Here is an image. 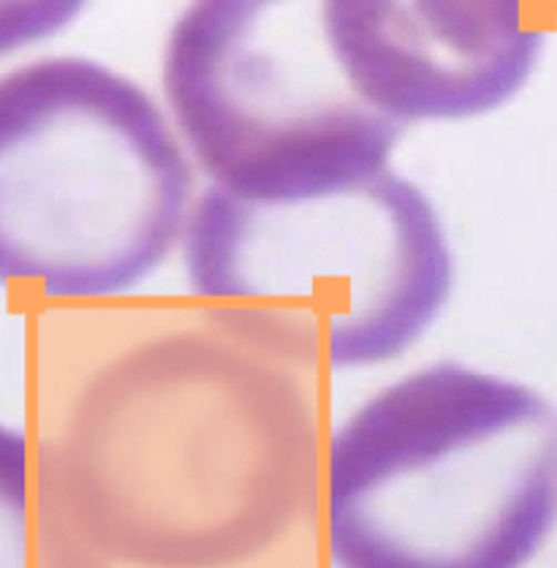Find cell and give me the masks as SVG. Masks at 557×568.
<instances>
[{
	"label": "cell",
	"mask_w": 557,
	"mask_h": 568,
	"mask_svg": "<svg viewBox=\"0 0 557 568\" xmlns=\"http://www.w3.org/2000/svg\"><path fill=\"white\" fill-rule=\"evenodd\" d=\"M555 3H557V0H555Z\"/></svg>",
	"instance_id": "obj_9"
},
{
	"label": "cell",
	"mask_w": 557,
	"mask_h": 568,
	"mask_svg": "<svg viewBox=\"0 0 557 568\" xmlns=\"http://www.w3.org/2000/svg\"><path fill=\"white\" fill-rule=\"evenodd\" d=\"M163 90L210 185L242 196L367 178L405 131L348 80L326 0H188L163 50Z\"/></svg>",
	"instance_id": "obj_5"
},
{
	"label": "cell",
	"mask_w": 557,
	"mask_h": 568,
	"mask_svg": "<svg viewBox=\"0 0 557 568\" xmlns=\"http://www.w3.org/2000/svg\"><path fill=\"white\" fill-rule=\"evenodd\" d=\"M193 166L155 101L84 58L0 77V283L41 300L129 297L183 245Z\"/></svg>",
	"instance_id": "obj_4"
},
{
	"label": "cell",
	"mask_w": 557,
	"mask_h": 568,
	"mask_svg": "<svg viewBox=\"0 0 557 568\" xmlns=\"http://www.w3.org/2000/svg\"><path fill=\"white\" fill-rule=\"evenodd\" d=\"M326 26L362 99L403 125L495 112L544 50L538 0H326Z\"/></svg>",
	"instance_id": "obj_6"
},
{
	"label": "cell",
	"mask_w": 557,
	"mask_h": 568,
	"mask_svg": "<svg viewBox=\"0 0 557 568\" xmlns=\"http://www.w3.org/2000/svg\"><path fill=\"white\" fill-rule=\"evenodd\" d=\"M557 528V408L525 381L433 362L330 427L324 568H528Z\"/></svg>",
	"instance_id": "obj_2"
},
{
	"label": "cell",
	"mask_w": 557,
	"mask_h": 568,
	"mask_svg": "<svg viewBox=\"0 0 557 568\" xmlns=\"http://www.w3.org/2000/svg\"><path fill=\"white\" fill-rule=\"evenodd\" d=\"M0 568H80L33 435L0 425Z\"/></svg>",
	"instance_id": "obj_7"
},
{
	"label": "cell",
	"mask_w": 557,
	"mask_h": 568,
	"mask_svg": "<svg viewBox=\"0 0 557 568\" xmlns=\"http://www.w3.org/2000/svg\"><path fill=\"white\" fill-rule=\"evenodd\" d=\"M183 262L210 316L316 376L399 359L454 292L444 217L392 166L296 196L207 185Z\"/></svg>",
	"instance_id": "obj_3"
},
{
	"label": "cell",
	"mask_w": 557,
	"mask_h": 568,
	"mask_svg": "<svg viewBox=\"0 0 557 568\" xmlns=\"http://www.w3.org/2000/svg\"><path fill=\"white\" fill-rule=\"evenodd\" d=\"M88 0H0V58L50 39L84 9Z\"/></svg>",
	"instance_id": "obj_8"
},
{
	"label": "cell",
	"mask_w": 557,
	"mask_h": 568,
	"mask_svg": "<svg viewBox=\"0 0 557 568\" xmlns=\"http://www.w3.org/2000/svg\"><path fill=\"white\" fill-rule=\"evenodd\" d=\"M101 343L30 433L80 568H324V376L193 297Z\"/></svg>",
	"instance_id": "obj_1"
}]
</instances>
